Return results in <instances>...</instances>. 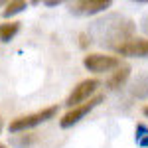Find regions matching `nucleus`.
I'll use <instances>...</instances> for the list:
<instances>
[{"mask_svg":"<svg viewBox=\"0 0 148 148\" xmlns=\"http://www.w3.org/2000/svg\"><path fill=\"white\" fill-rule=\"evenodd\" d=\"M103 99H105L103 95H93L89 101H85V103H81V105H77V107H73V109H69L67 113L59 119V126L61 128H71L73 125H77L81 119H85L93 109H97L101 105Z\"/></svg>","mask_w":148,"mask_h":148,"instance_id":"obj_2","label":"nucleus"},{"mask_svg":"<svg viewBox=\"0 0 148 148\" xmlns=\"http://www.w3.org/2000/svg\"><path fill=\"white\" fill-rule=\"evenodd\" d=\"M130 65H123V67H116V71H114L113 75L107 79V89L109 91H119L123 85H125L126 81H128V77H130Z\"/></svg>","mask_w":148,"mask_h":148,"instance_id":"obj_7","label":"nucleus"},{"mask_svg":"<svg viewBox=\"0 0 148 148\" xmlns=\"http://www.w3.org/2000/svg\"><path fill=\"white\" fill-rule=\"evenodd\" d=\"M26 8H28V2H8L6 8H4V12H2V16L8 20V18H12V16H16V14L24 12Z\"/></svg>","mask_w":148,"mask_h":148,"instance_id":"obj_9","label":"nucleus"},{"mask_svg":"<svg viewBox=\"0 0 148 148\" xmlns=\"http://www.w3.org/2000/svg\"><path fill=\"white\" fill-rule=\"evenodd\" d=\"M57 113H59V109H57V107H47V109L38 111V113L18 116V119H14L10 125H8V130H10L12 134L24 132V130H28V128H34V126H38V125H44V123H47V121L56 119Z\"/></svg>","mask_w":148,"mask_h":148,"instance_id":"obj_1","label":"nucleus"},{"mask_svg":"<svg viewBox=\"0 0 148 148\" xmlns=\"http://www.w3.org/2000/svg\"><path fill=\"white\" fill-rule=\"evenodd\" d=\"M0 148H8V146H4V144H0Z\"/></svg>","mask_w":148,"mask_h":148,"instance_id":"obj_15","label":"nucleus"},{"mask_svg":"<svg viewBox=\"0 0 148 148\" xmlns=\"http://www.w3.org/2000/svg\"><path fill=\"white\" fill-rule=\"evenodd\" d=\"M114 51L125 57H148V38H130Z\"/></svg>","mask_w":148,"mask_h":148,"instance_id":"obj_5","label":"nucleus"},{"mask_svg":"<svg viewBox=\"0 0 148 148\" xmlns=\"http://www.w3.org/2000/svg\"><path fill=\"white\" fill-rule=\"evenodd\" d=\"M142 114H144V116H148V105L144 107V109H142Z\"/></svg>","mask_w":148,"mask_h":148,"instance_id":"obj_13","label":"nucleus"},{"mask_svg":"<svg viewBox=\"0 0 148 148\" xmlns=\"http://www.w3.org/2000/svg\"><path fill=\"white\" fill-rule=\"evenodd\" d=\"M134 140L140 148H148V126L146 125H136V130H134Z\"/></svg>","mask_w":148,"mask_h":148,"instance_id":"obj_10","label":"nucleus"},{"mask_svg":"<svg viewBox=\"0 0 148 148\" xmlns=\"http://www.w3.org/2000/svg\"><path fill=\"white\" fill-rule=\"evenodd\" d=\"M99 87H101V81H99V79H85V81H81L79 85H75L73 91L69 93L65 105H67L69 109H73V107H77V105H81V103L89 101V99L93 97V93L97 91Z\"/></svg>","mask_w":148,"mask_h":148,"instance_id":"obj_4","label":"nucleus"},{"mask_svg":"<svg viewBox=\"0 0 148 148\" xmlns=\"http://www.w3.org/2000/svg\"><path fill=\"white\" fill-rule=\"evenodd\" d=\"M0 132H2V119H0Z\"/></svg>","mask_w":148,"mask_h":148,"instance_id":"obj_14","label":"nucleus"},{"mask_svg":"<svg viewBox=\"0 0 148 148\" xmlns=\"http://www.w3.org/2000/svg\"><path fill=\"white\" fill-rule=\"evenodd\" d=\"M111 6H113L111 0H83V2L71 4V14H75V16H93V14L109 10Z\"/></svg>","mask_w":148,"mask_h":148,"instance_id":"obj_6","label":"nucleus"},{"mask_svg":"<svg viewBox=\"0 0 148 148\" xmlns=\"http://www.w3.org/2000/svg\"><path fill=\"white\" fill-rule=\"evenodd\" d=\"M18 32H20V22H4V24H0V42H4V44L12 42Z\"/></svg>","mask_w":148,"mask_h":148,"instance_id":"obj_8","label":"nucleus"},{"mask_svg":"<svg viewBox=\"0 0 148 148\" xmlns=\"http://www.w3.org/2000/svg\"><path fill=\"white\" fill-rule=\"evenodd\" d=\"M140 24H142V30H144V32L148 34V16H144V18H142V22H140Z\"/></svg>","mask_w":148,"mask_h":148,"instance_id":"obj_11","label":"nucleus"},{"mask_svg":"<svg viewBox=\"0 0 148 148\" xmlns=\"http://www.w3.org/2000/svg\"><path fill=\"white\" fill-rule=\"evenodd\" d=\"M83 65L93 73H105V71L121 67V59L116 56H107V53H87L83 57Z\"/></svg>","mask_w":148,"mask_h":148,"instance_id":"obj_3","label":"nucleus"},{"mask_svg":"<svg viewBox=\"0 0 148 148\" xmlns=\"http://www.w3.org/2000/svg\"><path fill=\"white\" fill-rule=\"evenodd\" d=\"M46 6H57L59 4V0H47V2H44Z\"/></svg>","mask_w":148,"mask_h":148,"instance_id":"obj_12","label":"nucleus"}]
</instances>
